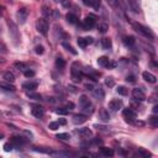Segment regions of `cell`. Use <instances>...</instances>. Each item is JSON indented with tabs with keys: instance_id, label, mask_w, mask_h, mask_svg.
I'll use <instances>...</instances> for the list:
<instances>
[{
	"instance_id": "1",
	"label": "cell",
	"mask_w": 158,
	"mask_h": 158,
	"mask_svg": "<svg viewBox=\"0 0 158 158\" xmlns=\"http://www.w3.org/2000/svg\"><path fill=\"white\" fill-rule=\"evenodd\" d=\"M79 106H81L82 111L87 115H90L94 113V106L87 95H81V98H79Z\"/></svg>"
},
{
	"instance_id": "2",
	"label": "cell",
	"mask_w": 158,
	"mask_h": 158,
	"mask_svg": "<svg viewBox=\"0 0 158 158\" xmlns=\"http://www.w3.org/2000/svg\"><path fill=\"white\" fill-rule=\"evenodd\" d=\"M132 26H133V29L140 34V35H142L143 37H146V38H148V40H154V34L152 32V30L151 29H148V27H146V26H143V25H141V24H138V22H132Z\"/></svg>"
},
{
	"instance_id": "3",
	"label": "cell",
	"mask_w": 158,
	"mask_h": 158,
	"mask_svg": "<svg viewBox=\"0 0 158 158\" xmlns=\"http://www.w3.org/2000/svg\"><path fill=\"white\" fill-rule=\"evenodd\" d=\"M70 73H72V81H73V83H81V81H82V70H81V68H79V64L77 62H74L72 64Z\"/></svg>"
},
{
	"instance_id": "4",
	"label": "cell",
	"mask_w": 158,
	"mask_h": 158,
	"mask_svg": "<svg viewBox=\"0 0 158 158\" xmlns=\"http://www.w3.org/2000/svg\"><path fill=\"white\" fill-rule=\"evenodd\" d=\"M8 26H9V32H10V36L14 41L15 45L19 43V40H20V35H19V31H18V26L14 24V21L11 20H8Z\"/></svg>"
},
{
	"instance_id": "5",
	"label": "cell",
	"mask_w": 158,
	"mask_h": 158,
	"mask_svg": "<svg viewBox=\"0 0 158 158\" xmlns=\"http://www.w3.org/2000/svg\"><path fill=\"white\" fill-rule=\"evenodd\" d=\"M36 30L42 35V36H47L48 35V22L45 19H38L36 21Z\"/></svg>"
},
{
	"instance_id": "6",
	"label": "cell",
	"mask_w": 158,
	"mask_h": 158,
	"mask_svg": "<svg viewBox=\"0 0 158 158\" xmlns=\"http://www.w3.org/2000/svg\"><path fill=\"white\" fill-rule=\"evenodd\" d=\"M95 22H97V18L93 16V15H89V16H87L84 19V21L82 24V27L84 30H90V29H93L95 26Z\"/></svg>"
},
{
	"instance_id": "7",
	"label": "cell",
	"mask_w": 158,
	"mask_h": 158,
	"mask_svg": "<svg viewBox=\"0 0 158 158\" xmlns=\"http://www.w3.org/2000/svg\"><path fill=\"white\" fill-rule=\"evenodd\" d=\"M16 16H18L19 22H20L21 25H24V24L26 22V20H27V16H29V10H27L26 8H21V9H19V10H18Z\"/></svg>"
},
{
	"instance_id": "8",
	"label": "cell",
	"mask_w": 158,
	"mask_h": 158,
	"mask_svg": "<svg viewBox=\"0 0 158 158\" xmlns=\"http://www.w3.org/2000/svg\"><path fill=\"white\" fill-rule=\"evenodd\" d=\"M122 114H124V117H125L126 122H132V121H133V120L137 117L136 113H135L132 109H130V108H127V109H124Z\"/></svg>"
},
{
	"instance_id": "9",
	"label": "cell",
	"mask_w": 158,
	"mask_h": 158,
	"mask_svg": "<svg viewBox=\"0 0 158 158\" xmlns=\"http://www.w3.org/2000/svg\"><path fill=\"white\" fill-rule=\"evenodd\" d=\"M98 64H99L100 67H104V68H113V67L116 65V63H111L110 59H109L108 57H105V56L98 58Z\"/></svg>"
},
{
	"instance_id": "10",
	"label": "cell",
	"mask_w": 158,
	"mask_h": 158,
	"mask_svg": "<svg viewBox=\"0 0 158 158\" xmlns=\"http://www.w3.org/2000/svg\"><path fill=\"white\" fill-rule=\"evenodd\" d=\"M121 108H122V101L119 100V99H113V100L109 103V110L113 111V113L119 111Z\"/></svg>"
},
{
	"instance_id": "11",
	"label": "cell",
	"mask_w": 158,
	"mask_h": 158,
	"mask_svg": "<svg viewBox=\"0 0 158 158\" xmlns=\"http://www.w3.org/2000/svg\"><path fill=\"white\" fill-rule=\"evenodd\" d=\"M26 142H27V140L24 138V137H21V136H14V137L10 138V143H11L14 147H21V146H24Z\"/></svg>"
},
{
	"instance_id": "12",
	"label": "cell",
	"mask_w": 158,
	"mask_h": 158,
	"mask_svg": "<svg viewBox=\"0 0 158 158\" xmlns=\"http://www.w3.org/2000/svg\"><path fill=\"white\" fill-rule=\"evenodd\" d=\"M93 42H94L93 37H79L78 38V45L82 48H85L88 45H92Z\"/></svg>"
},
{
	"instance_id": "13",
	"label": "cell",
	"mask_w": 158,
	"mask_h": 158,
	"mask_svg": "<svg viewBox=\"0 0 158 158\" xmlns=\"http://www.w3.org/2000/svg\"><path fill=\"white\" fill-rule=\"evenodd\" d=\"M132 97H133V99H136L137 101H143V100H146L144 93H143L141 89H138V88H136V89L132 90Z\"/></svg>"
},
{
	"instance_id": "14",
	"label": "cell",
	"mask_w": 158,
	"mask_h": 158,
	"mask_svg": "<svg viewBox=\"0 0 158 158\" xmlns=\"http://www.w3.org/2000/svg\"><path fill=\"white\" fill-rule=\"evenodd\" d=\"M87 120H88V116H87V115H83V114H77V115L73 116V122H74L75 125H82V124H84Z\"/></svg>"
},
{
	"instance_id": "15",
	"label": "cell",
	"mask_w": 158,
	"mask_h": 158,
	"mask_svg": "<svg viewBox=\"0 0 158 158\" xmlns=\"http://www.w3.org/2000/svg\"><path fill=\"white\" fill-rule=\"evenodd\" d=\"M142 78L144 79L146 82L152 83V84H154V83L157 82L156 75H154V74H152V73H149V72H143V73H142Z\"/></svg>"
},
{
	"instance_id": "16",
	"label": "cell",
	"mask_w": 158,
	"mask_h": 158,
	"mask_svg": "<svg viewBox=\"0 0 158 158\" xmlns=\"http://www.w3.org/2000/svg\"><path fill=\"white\" fill-rule=\"evenodd\" d=\"M0 88L5 92H15L16 88L13 85V83H9V82H0Z\"/></svg>"
},
{
	"instance_id": "17",
	"label": "cell",
	"mask_w": 158,
	"mask_h": 158,
	"mask_svg": "<svg viewBox=\"0 0 158 158\" xmlns=\"http://www.w3.org/2000/svg\"><path fill=\"white\" fill-rule=\"evenodd\" d=\"M37 87H38V83H36V82H27V83H24V84H22V88H24L26 92L36 90Z\"/></svg>"
},
{
	"instance_id": "18",
	"label": "cell",
	"mask_w": 158,
	"mask_h": 158,
	"mask_svg": "<svg viewBox=\"0 0 158 158\" xmlns=\"http://www.w3.org/2000/svg\"><path fill=\"white\" fill-rule=\"evenodd\" d=\"M31 114H32L35 117L41 119V117L43 116V109H42L41 106H34L32 110H31Z\"/></svg>"
},
{
	"instance_id": "19",
	"label": "cell",
	"mask_w": 158,
	"mask_h": 158,
	"mask_svg": "<svg viewBox=\"0 0 158 158\" xmlns=\"http://www.w3.org/2000/svg\"><path fill=\"white\" fill-rule=\"evenodd\" d=\"M94 95L99 99V100H104V98H105V92H104V89L101 88V87H98V88H94Z\"/></svg>"
},
{
	"instance_id": "20",
	"label": "cell",
	"mask_w": 158,
	"mask_h": 158,
	"mask_svg": "<svg viewBox=\"0 0 158 158\" xmlns=\"http://www.w3.org/2000/svg\"><path fill=\"white\" fill-rule=\"evenodd\" d=\"M122 41H124L125 46H127V47H132V46L136 43V40H135L133 36H125Z\"/></svg>"
},
{
	"instance_id": "21",
	"label": "cell",
	"mask_w": 158,
	"mask_h": 158,
	"mask_svg": "<svg viewBox=\"0 0 158 158\" xmlns=\"http://www.w3.org/2000/svg\"><path fill=\"white\" fill-rule=\"evenodd\" d=\"M78 132L81 133L82 136H84V137H92V136H93V132H92V130H90V128H88V127L79 128V130H78Z\"/></svg>"
},
{
	"instance_id": "22",
	"label": "cell",
	"mask_w": 158,
	"mask_h": 158,
	"mask_svg": "<svg viewBox=\"0 0 158 158\" xmlns=\"http://www.w3.org/2000/svg\"><path fill=\"white\" fill-rule=\"evenodd\" d=\"M128 3H130V6H131V9L136 13V14H138L141 10H140V5H138V0H128Z\"/></svg>"
},
{
	"instance_id": "23",
	"label": "cell",
	"mask_w": 158,
	"mask_h": 158,
	"mask_svg": "<svg viewBox=\"0 0 158 158\" xmlns=\"http://www.w3.org/2000/svg\"><path fill=\"white\" fill-rule=\"evenodd\" d=\"M3 78L5 79V82H9V83H14L15 82V75L11 72H5Z\"/></svg>"
},
{
	"instance_id": "24",
	"label": "cell",
	"mask_w": 158,
	"mask_h": 158,
	"mask_svg": "<svg viewBox=\"0 0 158 158\" xmlns=\"http://www.w3.org/2000/svg\"><path fill=\"white\" fill-rule=\"evenodd\" d=\"M56 67H57L58 69L63 70V69L65 68V61H64L62 57H57V59H56Z\"/></svg>"
},
{
	"instance_id": "25",
	"label": "cell",
	"mask_w": 158,
	"mask_h": 158,
	"mask_svg": "<svg viewBox=\"0 0 158 158\" xmlns=\"http://www.w3.org/2000/svg\"><path fill=\"white\" fill-rule=\"evenodd\" d=\"M99 117L101 120H104V121H109L110 120V115H109V113L105 109H100L99 110Z\"/></svg>"
},
{
	"instance_id": "26",
	"label": "cell",
	"mask_w": 158,
	"mask_h": 158,
	"mask_svg": "<svg viewBox=\"0 0 158 158\" xmlns=\"http://www.w3.org/2000/svg\"><path fill=\"white\" fill-rule=\"evenodd\" d=\"M65 19H67V21H68L69 24H77V22H78L77 15H74V14H72V13H68V14L65 15Z\"/></svg>"
},
{
	"instance_id": "27",
	"label": "cell",
	"mask_w": 158,
	"mask_h": 158,
	"mask_svg": "<svg viewBox=\"0 0 158 158\" xmlns=\"http://www.w3.org/2000/svg\"><path fill=\"white\" fill-rule=\"evenodd\" d=\"M100 152H101V154L105 156V157H113V156H114V151H113L111 148L101 147V148H100Z\"/></svg>"
},
{
	"instance_id": "28",
	"label": "cell",
	"mask_w": 158,
	"mask_h": 158,
	"mask_svg": "<svg viewBox=\"0 0 158 158\" xmlns=\"http://www.w3.org/2000/svg\"><path fill=\"white\" fill-rule=\"evenodd\" d=\"M101 45H103V47L105 48V49H110L111 47H113V42H111V40L110 38H103L101 40Z\"/></svg>"
},
{
	"instance_id": "29",
	"label": "cell",
	"mask_w": 158,
	"mask_h": 158,
	"mask_svg": "<svg viewBox=\"0 0 158 158\" xmlns=\"http://www.w3.org/2000/svg\"><path fill=\"white\" fill-rule=\"evenodd\" d=\"M14 67H15L18 70H22V72L27 69V65H26L25 63H22V62H15V63H14Z\"/></svg>"
},
{
	"instance_id": "30",
	"label": "cell",
	"mask_w": 158,
	"mask_h": 158,
	"mask_svg": "<svg viewBox=\"0 0 158 158\" xmlns=\"http://www.w3.org/2000/svg\"><path fill=\"white\" fill-rule=\"evenodd\" d=\"M27 97L30 98V99H35V100H41V95L40 94H37V93H35V90H31V92H27Z\"/></svg>"
},
{
	"instance_id": "31",
	"label": "cell",
	"mask_w": 158,
	"mask_h": 158,
	"mask_svg": "<svg viewBox=\"0 0 158 158\" xmlns=\"http://www.w3.org/2000/svg\"><path fill=\"white\" fill-rule=\"evenodd\" d=\"M90 5H92L95 10H99L100 6H101V0H90Z\"/></svg>"
},
{
	"instance_id": "32",
	"label": "cell",
	"mask_w": 158,
	"mask_h": 158,
	"mask_svg": "<svg viewBox=\"0 0 158 158\" xmlns=\"http://www.w3.org/2000/svg\"><path fill=\"white\" fill-rule=\"evenodd\" d=\"M42 15L45 16V18H49L51 15H52V11H51V9L48 8V6H42Z\"/></svg>"
},
{
	"instance_id": "33",
	"label": "cell",
	"mask_w": 158,
	"mask_h": 158,
	"mask_svg": "<svg viewBox=\"0 0 158 158\" xmlns=\"http://www.w3.org/2000/svg\"><path fill=\"white\" fill-rule=\"evenodd\" d=\"M62 46H63V47H64V48H65L68 52H70L72 54H74V56L77 54V51H75V49H74V48H73L70 45H68L67 42H63V43H62Z\"/></svg>"
},
{
	"instance_id": "34",
	"label": "cell",
	"mask_w": 158,
	"mask_h": 158,
	"mask_svg": "<svg viewBox=\"0 0 158 158\" xmlns=\"http://www.w3.org/2000/svg\"><path fill=\"white\" fill-rule=\"evenodd\" d=\"M116 92L120 94V95H122V97H126L127 94H128V90L125 88V87H122V85H120V87H117V89H116Z\"/></svg>"
},
{
	"instance_id": "35",
	"label": "cell",
	"mask_w": 158,
	"mask_h": 158,
	"mask_svg": "<svg viewBox=\"0 0 158 158\" xmlns=\"http://www.w3.org/2000/svg\"><path fill=\"white\" fill-rule=\"evenodd\" d=\"M149 124L152 127H158V117L156 115H152L149 117Z\"/></svg>"
},
{
	"instance_id": "36",
	"label": "cell",
	"mask_w": 158,
	"mask_h": 158,
	"mask_svg": "<svg viewBox=\"0 0 158 158\" xmlns=\"http://www.w3.org/2000/svg\"><path fill=\"white\" fill-rule=\"evenodd\" d=\"M58 140H62V141H69L70 140V135L69 133H58L57 136H56Z\"/></svg>"
},
{
	"instance_id": "37",
	"label": "cell",
	"mask_w": 158,
	"mask_h": 158,
	"mask_svg": "<svg viewBox=\"0 0 158 158\" xmlns=\"http://www.w3.org/2000/svg\"><path fill=\"white\" fill-rule=\"evenodd\" d=\"M105 84H106L109 88H114V87H115V81H114L111 77H108V78L105 79Z\"/></svg>"
},
{
	"instance_id": "38",
	"label": "cell",
	"mask_w": 158,
	"mask_h": 158,
	"mask_svg": "<svg viewBox=\"0 0 158 158\" xmlns=\"http://www.w3.org/2000/svg\"><path fill=\"white\" fill-rule=\"evenodd\" d=\"M98 30H99L100 34H105V32L109 30V26H108V24H101V25H99Z\"/></svg>"
},
{
	"instance_id": "39",
	"label": "cell",
	"mask_w": 158,
	"mask_h": 158,
	"mask_svg": "<svg viewBox=\"0 0 158 158\" xmlns=\"http://www.w3.org/2000/svg\"><path fill=\"white\" fill-rule=\"evenodd\" d=\"M56 114H58V115H67L68 114V110L65 109V108H58V109H56Z\"/></svg>"
},
{
	"instance_id": "40",
	"label": "cell",
	"mask_w": 158,
	"mask_h": 158,
	"mask_svg": "<svg viewBox=\"0 0 158 158\" xmlns=\"http://www.w3.org/2000/svg\"><path fill=\"white\" fill-rule=\"evenodd\" d=\"M58 127H59V124L58 122H49V125H48V128L52 130V131H56Z\"/></svg>"
},
{
	"instance_id": "41",
	"label": "cell",
	"mask_w": 158,
	"mask_h": 158,
	"mask_svg": "<svg viewBox=\"0 0 158 158\" xmlns=\"http://www.w3.org/2000/svg\"><path fill=\"white\" fill-rule=\"evenodd\" d=\"M35 52H36L37 54H43V53H45L43 46H36V47H35Z\"/></svg>"
},
{
	"instance_id": "42",
	"label": "cell",
	"mask_w": 158,
	"mask_h": 158,
	"mask_svg": "<svg viewBox=\"0 0 158 158\" xmlns=\"http://www.w3.org/2000/svg\"><path fill=\"white\" fill-rule=\"evenodd\" d=\"M24 74H25L26 78H32L35 75V72L34 70H30V69H26V70H24Z\"/></svg>"
},
{
	"instance_id": "43",
	"label": "cell",
	"mask_w": 158,
	"mask_h": 158,
	"mask_svg": "<svg viewBox=\"0 0 158 158\" xmlns=\"http://www.w3.org/2000/svg\"><path fill=\"white\" fill-rule=\"evenodd\" d=\"M138 153H140L141 156H143V157H151V156H152L149 152H147V151H144V149H142V148L138 149Z\"/></svg>"
},
{
	"instance_id": "44",
	"label": "cell",
	"mask_w": 158,
	"mask_h": 158,
	"mask_svg": "<svg viewBox=\"0 0 158 158\" xmlns=\"http://www.w3.org/2000/svg\"><path fill=\"white\" fill-rule=\"evenodd\" d=\"M13 147H14V146H13L11 143H5V144H4V151H5V152H10V151H13Z\"/></svg>"
},
{
	"instance_id": "45",
	"label": "cell",
	"mask_w": 158,
	"mask_h": 158,
	"mask_svg": "<svg viewBox=\"0 0 158 158\" xmlns=\"http://www.w3.org/2000/svg\"><path fill=\"white\" fill-rule=\"evenodd\" d=\"M52 16H53V19H54V20H58V19H59V16H61V14H59V11H58V10H52Z\"/></svg>"
},
{
	"instance_id": "46",
	"label": "cell",
	"mask_w": 158,
	"mask_h": 158,
	"mask_svg": "<svg viewBox=\"0 0 158 158\" xmlns=\"http://www.w3.org/2000/svg\"><path fill=\"white\" fill-rule=\"evenodd\" d=\"M132 124L136 125V126H140V127H143L144 126V122L143 121H140V120H136V119L132 121Z\"/></svg>"
},
{
	"instance_id": "47",
	"label": "cell",
	"mask_w": 158,
	"mask_h": 158,
	"mask_svg": "<svg viewBox=\"0 0 158 158\" xmlns=\"http://www.w3.org/2000/svg\"><path fill=\"white\" fill-rule=\"evenodd\" d=\"M95 127H97L98 130H100V131H106V132L109 131V130H108L109 127H106V126H103V125H95Z\"/></svg>"
},
{
	"instance_id": "48",
	"label": "cell",
	"mask_w": 158,
	"mask_h": 158,
	"mask_svg": "<svg viewBox=\"0 0 158 158\" xmlns=\"http://www.w3.org/2000/svg\"><path fill=\"white\" fill-rule=\"evenodd\" d=\"M126 82H130V83H135V77H133L132 74L127 75V77H126Z\"/></svg>"
},
{
	"instance_id": "49",
	"label": "cell",
	"mask_w": 158,
	"mask_h": 158,
	"mask_svg": "<svg viewBox=\"0 0 158 158\" xmlns=\"http://www.w3.org/2000/svg\"><path fill=\"white\" fill-rule=\"evenodd\" d=\"M61 3H62V5H63L64 8H69V6L72 5V4H70V2H69V0H62V2H61Z\"/></svg>"
},
{
	"instance_id": "50",
	"label": "cell",
	"mask_w": 158,
	"mask_h": 158,
	"mask_svg": "<svg viewBox=\"0 0 158 158\" xmlns=\"http://www.w3.org/2000/svg\"><path fill=\"white\" fill-rule=\"evenodd\" d=\"M85 89H87V90L93 92V90H94V85H93L92 83H87V84H85Z\"/></svg>"
},
{
	"instance_id": "51",
	"label": "cell",
	"mask_w": 158,
	"mask_h": 158,
	"mask_svg": "<svg viewBox=\"0 0 158 158\" xmlns=\"http://www.w3.org/2000/svg\"><path fill=\"white\" fill-rule=\"evenodd\" d=\"M65 109L69 111V110H72V109H74V104L73 103H67L65 104Z\"/></svg>"
},
{
	"instance_id": "52",
	"label": "cell",
	"mask_w": 158,
	"mask_h": 158,
	"mask_svg": "<svg viewBox=\"0 0 158 158\" xmlns=\"http://www.w3.org/2000/svg\"><path fill=\"white\" fill-rule=\"evenodd\" d=\"M106 2H108L111 6H116V4H117V0H106Z\"/></svg>"
},
{
	"instance_id": "53",
	"label": "cell",
	"mask_w": 158,
	"mask_h": 158,
	"mask_svg": "<svg viewBox=\"0 0 158 158\" xmlns=\"http://www.w3.org/2000/svg\"><path fill=\"white\" fill-rule=\"evenodd\" d=\"M68 90H69V92H72L73 94H74V93H77V88H75V87H72V85H69V87H68Z\"/></svg>"
},
{
	"instance_id": "54",
	"label": "cell",
	"mask_w": 158,
	"mask_h": 158,
	"mask_svg": "<svg viewBox=\"0 0 158 158\" xmlns=\"http://www.w3.org/2000/svg\"><path fill=\"white\" fill-rule=\"evenodd\" d=\"M93 143H95V144H103V141L99 140V138H95V140L93 141Z\"/></svg>"
},
{
	"instance_id": "55",
	"label": "cell",
	"mask_w": 158,
	"mask_h": 158,
	"mask_svg": "<svg viewBox=\"0 0 158 158\" xmlns=\"http://www.w3.org/2000/svg\"><path fill=\"white\" fill-rule=\"evenodd\" d=\"M58 124H59V125H65V124H67V121H65L64 119H59V121H58Z\"/></svg>"
},
{
	"instance_id": "56",
	"label": "cell",
	"mask_w": 158,
	"mask_h": 158,
	"mask_svg": "<svg viewBox=\"0 0 158 158\" xmlns=\"http://www.w3.org/2000/svg\"><path fill=\"white\" fill-rule=\"evenodd\" d=\"M83 4L87 5V6H89L90 5V0H83Z\"/></svg>"
},
{
	"instance_id": "57",
	"label": "cell",
	"mask_w": 158,
	"mask_h": 158,
	"mask_svg": "<svg viewBox=\"0 0 158 158\" xmlns=\"http://www.w3.org/2000/svg\"><path fill=\"white\" fill-rule=\"evenodd\" d=\"M153 113H154V114H157V113H158V106H157V105H156V106H153Z\"/></svg>"
},
{
	"instance_id": "58",
	"label": "cell",
	"mask_w": 158,
	"mask_h": 158,
	"mask_svg": "<svg viewBox=\"0 0 158 158\" xmlns=\"http://www.w3.org/2000/svg\"><path fill=\"white\" fill-rule=\"evenodd\" d=\"M5 62V59L4 58H2V57H0V63H4Z\"/></svg>"
},
{
	"instance_id": "59",
	"label": "cell",
	"mask_w": 158,
	"mask_h": 158,
	"mask_svg": "<svg viewBox=\"0 0 158 158\" xmlns=\"http://www.w3.org/2000/svg\"><path fill=\"white\" fill-rule=\"evenodd\" d=\"M2 14H3V8L0 6V15H2Z\"/></svg>"
},
{
	"instance_id": "60",
	"label": "cell",
	"mask_w": 158,
	"mask_h": 158,
	"mask_svg": "<svg viewBox=\"0 0 158 158\" xmlns=\"http://www.w3.org/2000/svg\"><path fill=\"white\" fill-rule=\"evenodd\" d=\"M54 2H56V3H59V2H62V0H54Z\"/></svg>"
},
{
	"instance_id": "61",
	"label": "cell",
	"mask_w": 158,
	"mask_h": 158,
	"mask_svg": "<svg viewBox=\"0 0 158 158\" xmlns=\"http://www.w3.org/2000/svg\"><path fill=\"white\" fill-rule=\"evenodd\" d=\"M2 138H3V135H2V133H0V140H2Z\"/></svg>"
},
{
	"instance_id": "62",
	"label": "cell",
	"mask_w": 158,
	"mask_h": 158,
	"mask_svg": "<svg viewBox=\"0 0 158 158\" xmlns=\"http://www.w3.org/2000/svg\"><path fill=\"white\" fill-rule=\"evenodd\" d=\"M8 2H13V0H8Z\"/></svg>"
},
{
	"instance_id": "63",
	"label": "cell",
	"mask_w": 158,
	"mask_h": 158,
	"mask_svg": "<svg viewBox=\"0 0 158 158\" xmlns=\"http://www.w3.org/2000/svg\"><path fill=\"white\" fill-rule=\"evenodd\" d=\"M0 51H2V48H0Z\"/></svg>"
}]
</instances>
